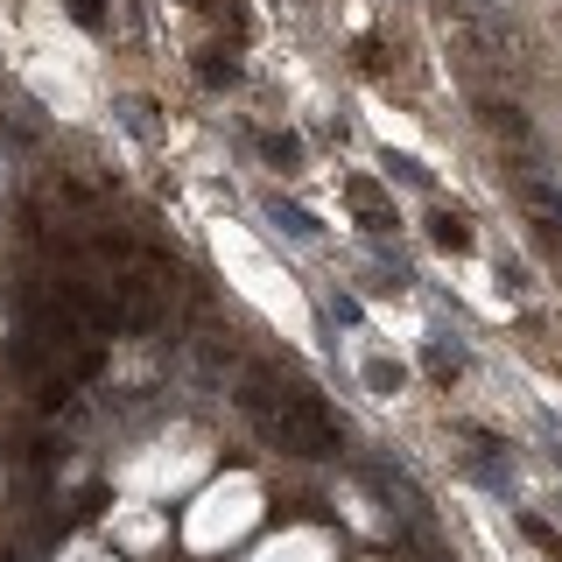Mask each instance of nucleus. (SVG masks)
I'll return each instance as SVG.
<instances>
[{"instance_id": "obj_4", "label": "nucleus", "mask_w": 562, "mask_h": 562, "mask_svg": "<svg viewBox=\"0 0 562 562\" xmlns=\"http://www.w3.org/2000/svg\"><path fill=\"white\" fill-rule=\"evenodd\" d=\"M198 70H204L211 85H233V78H239V64L225 57V49H204V64H198Z\"/></svg>"}, {"instance_id": "obj_1", "label": "nucleus", "mask_w": 562, "mask_h": 562, "mask_svg": "<svg viewBox=\"0 0 562 562\" xmlns=\"http://www.w3.org/2000/svg\"><path fill=\"white\" fill-rule=\"evenodd\" d=\"M239 408L254 415V429L268 436L274 450H289V457H338L345 450L338 415H330L303 380H281V373H268V366H254V373H246Z\"/></svg>"}, {"instance_id": "obj_5", "label": "nucleus", "mask_w": 562, "mask_h": 562, "mask_svg": "<svg viewBox=\"0 0 562 562\" xmlns=\"http://www.w3.org/2000/svg\"><path fill=\"white\" fill-rule=\"evenodd\" d=\"M70 14H78L85 29H99V14H105V8H99V0H70Z\"/></svg>"}, {"instance_id": "obj_3", "label": "nucleus", "mask_w": 562, "mask_h": 562, "mask_svg": "<svg viewBox=\"0 0 562 562\" xmlns=\"http://www.w3.org/2000/svg\"><path fill=\"white\" fill-rule=\"evenodd\" d=\"M436 246H450V254H464V246H471V225L457 218V211H436Z\"/></svg>"}, {"instance_id": "obj_2", "label": "nucleus", "mask_w": 562, "mask_h": 562, "mask_svg": "<svg viewBox=\"0 0 562 562\" xmlns=\"http://www.w3.org/2000/svg\"><path fill=\"white\" fill-rule=\"evenodd\" d=\"M345 198L359 204V218L373 225V233H386V225H394V218H386V204H380V190H373V176H351V183H345Z\"/></svg>"}]
</instances>
